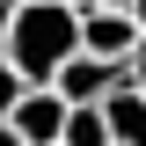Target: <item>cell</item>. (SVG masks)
Masks as SVG:
<instances>
[{"label":"cell","instance_id":"11","mask_svg":"<svg viewBox=\"0 0 146 146\" xmlns=\"http://www.w3.org/2000/svg\"><path fill=\"white\" fill-rule=\"evenodd\" d=\"M0 146H22V139H15V131H0Z\"/></svg>","mask_w":146,"mask_h":146},{"label":"cell","instance_id":"7","mask_svg":"<svg viewBox=\"0 0 146 146\" xmlns=\"http://www.w3.org/2000/svg\"><path fill=\"white\" fill-rule=\"evenodd\" d=\"M7 22H15V0H0V51H7Z\"/></svg>","mask_w":146,"mask_h":146},{"label":"cell","instance_id":"8","mask_svg":"<svg viewBox=\"0 0 146 146\" xmlns=\"http://www.w3.org/2000/svg\"><path fill=\"white\" fill-rule=\"evenodd\" d=\"M124 15H131V22H139V29H146V0H124Z\"/></svg>","mask_w":146,"mask_h":146},{"label":"cell","instance_id":"5","mask_svg":"<svg viewBox=\"0 0 146 146\" xmlns=\"http://www.w3.org/2000/svg\"><path fill=\"white\" fill-rule=\"evenodd\" d=\"M58 146H110L102 110H73V117H66V139H58Z\"/></svg>","mask_w":146,"mask_h":146},{"label":"cell","instance_id":"1","mask_svg":"<svg viewBox=\"0 0 146 146\" xmlns=\"http://www.w3.org/2000/svg\"><path fill=\"white\" fill-rule=\"evenodd\" d=\"M7 66H15L22 88H51L58 73L80 58V15L66 0H15V22H7Z\"/></svg>","mask_w":146,"mask_h":146},{"label":"cell","instance_id":"4","mask_svg":"<svg viewBox=\"0 0 146 146\" xmlns=\"http://www.w3.org/2000/svg\"><path fill=\"white\" fill-rule=\"evenodd\" d=\"M102 124H110V146H146V95L117 88L102 102Z\"/></svg>","mask_w":146,"mask_h":146},{"label":"cell","instance_id":"10","mask_svg":"<svg viewBox=\"0 0 146 146\" xmlns=\"http://www.w3.org/2000/svg\"><path fill=\"white\" fill-rule=\"evenodd\" d=\"M66 7H73V15H88V7H95V0H66Z\"/></svg>","mask_w":146,"mask_h":146},{"label":"cell","instance_id":"3","mask_svg":"<svg viewBox=\"0 0 146 146\" xmlns=\"http://www.w3.org/2000/svg\"><path fill=\"white\" fill-rule=\"evenodd\" d=\"M66 117H73V110L58 102L51 88H29L15 102V117H7V131H15L22 146H58V139H66Z\"/></svg>","mask_w":146,"mask_h":146},{"label":"cell","instance_id":"6","mask_svg":"<svg viewBox=\"0 0 146 146\" xmlns=\"http://www.w3.org/2000/svg\"><path fill=\"white\" fill-rule=\"evenodd\" d=\"M22 80H15V66H7V58H0V131H7V117H15V102H22Z\"/></svg>","mask_w":146,"mask_h":146},{"label":"cell","instance_id":"2","mask_svg":"<svg viewBox=\"0 0 146 146\" xmlns=\"http://www.w3.org/2000/svg\"><path fill=\"white\" fill-rule=\"evenodd\" d=\"M80 51L102 58V66H139V58H146V29H139L131 15L88 7V15H80Z\"/></svg>","mask_w":146,"mask_h":146},{"label":"cell","instance_id":"9","mask_svg":"<svg viewBox=\"0 0 146 146\" xmlns=\"http://www.w3.org/2000/svg\"><path fill=\"white\" fill-rule=\"evenodd\" d=\"M131 95H146V58H139V66H131Z\"/></svg>","mask_w":146,"mask_h":146}]
</instances>
